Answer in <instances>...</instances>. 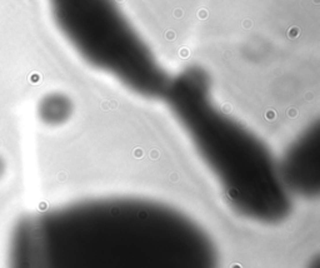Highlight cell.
Instances as JSON below:
<instances>
[{"label":"cell","instance_id":"obj_1","mask_svg":"<svg viewBox=\"0 0 320 268\" xmlns=\"http://www.w3.org/2000/svg\"><path fill=\"white\" fill-rule=\"evenodd\" d=\"M6 268H219L197 221L166 203L103 197L26 214L6 244Z\"/></svg>","mask_w":320,"mask_h":268},{"label":"cell","instance_id":"obj_4","mask_svg":"<svg viewBox=\"0 0 320 268\" xmlns=\"http://www.w3.org/2000/svg\"><path fill=\"white\" fill-rule=\"evenodd\" d=\"M279 174L289 194L306 199L320 192V128L319 123L306 128L289 145L280 162Z\"/></svg>","mask_w":320,"mask_h":268},{"label":"cell","instance_id":"obj_5","mask_svg":"<svg viewBox=\"0 0 320 268\" xmlns=\"http://www.w3.org/2000/svg\"><path fill=\"white\" fill-rule=\"evenodd\" d=\"M309 268H319V266H318V259H314V262L311 263V265H309Z\"/></svg>","mask_w":320,"mask_h":268},{"label":"cell","instance_id":"obj_3","mask_svg":"<svg viewBox=\"0 0 320 268\" xmlns=\"http://www.w3.org/2000/svg\"><path fill=\"white\" fill-rule=\"evenodd\" d=\"M78 54L133 93L161 98L170 77L115 0H50Z\"/></svg>","mask_w":320,"mask_h":268},{"label":"cell","instance_id":"obj_2","mask_svg":"<svg viewBox=\"0 0 320 268\" xmlns=\"http://www.w3.org/2000/svg\"><path fill=\"white\" fill-rule=\"evenodd\" d=\"M161 98L236 214L264 226L288 219L291 195L278 162L257 134L219 107L206 71L189 66L170 77Z\"/></svg>","mask_w":320,"mask_h":268}]
</instances>
